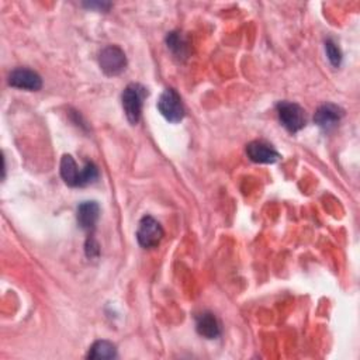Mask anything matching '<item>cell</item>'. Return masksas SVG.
I'll list each match as a JSON object with an SVG mask.
<instances>
[{"label":"cell","mask_w":360,"mask_h":360,"mask_svg":"<svg viewBox=\"0 0 360 360\" xmlns=\"http://www.w3.org/2000/svg\"><path fill=\"white\" fill-rule=\"evenodd\" d=\"M9 85L17 89L37 92L43 86V79L31 69L17 68L9 75Z\"/></svg>","instance_id":"7"},{"label":"cell","mask_w":360,"mask_h":360,"mask_svg":"<svg viewBox=\"0 0 360 360\" xmlns=\"http://www.w3.org/2000/svg\"><path fill=\"white\" fill-rule=\"evenodd\" d=\"M61 176L68 186L82 187L93 183L99 176V171L93 162H88L82 171H79L75 159L70 155H64L61 161Z\"/></svg>","instance_id":"1"},{"label":"cell","mask_w":360,"mask_h":360,"mask_svg":"<svg viewBox=\"0 0 360 360\" xmlns=\"http://www.w3.org/2000/svg\"><path fill=\"white\" fill-rule=\"evenodd\" d=\"M146 96V89L138 84H131L123 92V108L131 124H137L141 120L142 103Z\"/></svg>","instance_id":"2"},{"label":"cell","mask_w":360,"mask_h":360,"mask_svg":"<svg viewBox=\"0 0 360 360\" xmlns=\"http://www.w3.org/2000/svg\"><path fill=\"white\" fill-rule=\"evenodd\" d=\"M100 207L96 202H84L77 207V224L85 231H92L99 220Z\"/></svg>","instance_id":"10"},{"label":"cell","mask_w":360,"mask_h":360,"mask_svg":"<svg viewBox=\"0 0 360 360\" xmlns=\"http://www.w3.org/2000/svg\"><path fill=\"white\" fill-rule=\"evenodd\" d=\"M248 158L255 164H274L278 161V152L263 141H254L247 146Z\"/></svg>","instance_id":"9"},{"label":"cell","mask_w":360,"mask_h":360,"mask_svg":"<svg viewBox=\"0 0 360 360\" xmlns=\"http://www.w3.org/2000/svg\"><path fill=\"white\" fill-rule=\"evenodd\" d=\"M162 238H164L162 225L151 216L142 217L137 231V239L140 245L145 249H152L161 244Z\"/></svg>","instance_id":"3"},{"label":"cell","mask_w":360,"mask_h":360,"mask_svg":"<svg viewBox=\"0 0 360 360\" xmlns=\"http://www.w3.org/2000/svg\"><path fill=\"white\" fill-rule=\"evenodd\" d=\"M99 64L102 70L107 76H117L122 72H124L127 66V58L122 48L115 46H108L104 50H102L99 57Z\"/></svg>","instance_id":"6"},{"label":"cell","mask_w":360,"mask_h":360,"mask_svg":"<svg viewBox=\"0 0 360 360\" xmlns=\"http://www.w3.org/2000/svg\"><path fill=\"white\" fill-rule=\"evenodd\" d=\"M196 328L200 335L207 339H216L221 334V328H220L217 318L211 312H205L202 315H198Z\"/></svg>","instance_id":"11"},{"label":"cell","mask_w":360,"mask_h":360,"mask_svg":"<svg viewBox=\"0 0 360 360\" xmlns=\"http://www.w3.org/2000/svg\"><path fill=\"white\" fill-rule=\"evenodd\" d=\"M167 41H168V47L172 50V53L175 55H178V57H180V55L184 57L186 55L187 46H186L184 39L182 38V35L179 32H171L168 35V38H167Z\"/></svg>","instance_id":"13"},{"label":"cell","mask_w":360,"mask_h":360,"mask_svg":"<svg viewBox=\"0 0 360 360\" xmlns=\"http://www.w3.org/2000/svg\"><path fill=\"white\" fill-rule=\"evenodd\" d=\"M158 110L171 123H179L184 117V106L180 96L173 89H165L164 93L159 96Z\"/></svg>","instance_id":"5"},{"label":"cell","mask_w":360,"mask_h":360,"mask_svg":"<svg viewBox=\"0 0 360 360\" xmlns=\"http://www.w3.org/2000/svg\"><path fill=\"white\" fill-rule=\"evenodd\" d=\"M343 117V110L337 104L328 103L319 107L314 115L315 124L325 131H331L338 126L341 118Z\"/></svg>","instance_id":"8"},{"label":"cell","mask_w":360,"mask_h":360,"mask_svg":"<svg viewBox=\"0 0 360 360\" xmlns=\"http://www.w3.org/2000/svg\"><path fill=\"white\" fill-rule=\"evenodd\" d=\"M117 356L115 346L108 341H97L89 350L91 359H114Z\"/></svg>","instance_id":"12"},{"label":"cell","mask_w":360,"mask_h":360,"mask_svg":"<svg viewBox=\"0 0 360 360\" xmlns=\"http://www.w3.org/2000/svg\"><path fill=\"white\" fill-rule=\"evenodd\" d=\"M277 114L280 123L290 133H299L305 127V113L296 103L280 102L277 104Z\"/></svg>","instance_id":"4"},{"label":"cell","mask_w":360,"mask_h":360,"mask_svg":"<svg viewBox=\"0 0 360 360\" xmlns=\"http://www.w3.org/2000/svg\"><path fill=\"white\" fill-rule=\"evenodd\" d=\"M325 53H327V57H328L330 62L334 66H339L341 65L342 54H341V50L338 48V46L332 41V39H328V41L325 43Z\"/></svg>","instance_id":"14"}]
</instances>
